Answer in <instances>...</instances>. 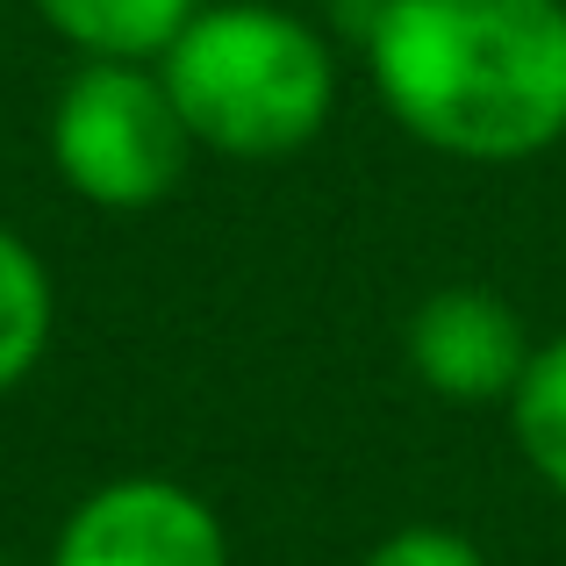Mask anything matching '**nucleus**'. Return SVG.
<instances>
[{
    "instance_id": "1",
    "label": "nucleus",
    "mask_w": 566,
    "mask_h": 566,
    "mask_svg": "<svg viewBox=\"0 0 566 566\" xmlns=\"http://www.w3.org/2000/svg\"><path fill=\"white\" fill-rule=\"evenodd\" d=\"M366 80L416 144L524 166L566 137V0H380Z\"/></svg>"
},
{
    "instance_id": "2",
    "label": "nucleus",
    "mask_w": 566,
    "mask_h": 566,
    "mask_svg": "<svg viewBox=\"0 0 566 566\" xmlns=\"http://www.w3.org/2000/svg\"><path fill=\"white\" fill-rule=\"evenodd\" d=\"M158 80L180 108L193 151L244 158V166H280L308 151L337 108L331 43L273 0L201 8L158 51Z\"/></svg>"
},
{
    "instance_id": "3",
    "label": "nucleus",
    "mask_w": 566,
    "mask_h": 566,
    "mask_svg": "<svg viewBox=\"0 0 566 566\" xmlns=\"http://www.w3.org/2000/svg\"><path fill=\"white\" fill-rule=\"evenodd\" d=\"M193 137L172 108L158 57H80L51 101V166L80 201L144 216L187 180Z\"/></svg>"
},
{
    "instance_id": "4",
    "label": "nucleus",
    "mask_w": 566,
    "mask_h": 566,
    "mask_svg": "<svg viewBox=\"0 0 566 566\" xmlns=\"http://www.w3.org/2000/svg\"><path fill=\"white\" fill-rule=\"evenodd\" d=\"M43 566H237L216 502L166 473L101 481L57 524Z\"/></svg>"
},
{
    "instance_id": "5",
    "label": "nucleus",
    "mask_w": 566,
    "mask_h": 566,
    "mask_svg": "<svg viewBox=\"0 0 566 566\" xmlns=\"http://www.w3.org/2000/svg\"><path fill=\"white\" fill-rule=\"evenodd\" d=\"M401 352H409L416 380L438 401H452V409H510L538 337L516 316V302H502L495 287H467L459 280V287H438L409 308Z\"/></svg>"
},
{
    "instance_id": "6",
    "label": "nucleus",
    "mask_w": 566,
    "mask_h": 566,
    "mask_svg": "<svg viewBox=\"0 0 566 566\" xmlns=\"http://www.w3.org/2000/svg\"><path fill=\"white\" fill-rule=\"evenodd\" d=\"M80 57H158L201 14V0H29Z\"/></svg>"
},
{
    "instance_id": "7",
    "label": "nucleus",
    "mask_w": 566,
    "mask_h": 566,
    "mask_svg": "<svg viewBox=\"0 0 566 566\" xmlns=\"http://www.w3.org/2000/svg\"><path fill=\"white\" fill-rule=\"evenodd\" d=\"M51 331H57L51 265L36 259L29 237H14L8 222H0V395H14V387L43 366Z\"/></svg>"
},
{
    "instance_id": "8",
    "label": "nucleus",
    "mask_w": 566,
    "mask_h": 566,
    "mask_svg": "<svg viewBox=\"0 0 566 566\" xmlns=\"http://www.w3.org/2000/svg\"><path fill=\"white\" fill-rule=\"evenodd\" d=\"M510 430L524 467L538 473L553 495H566V337H545L531 352L524 380L510 395Z\"/></svg>"
},
{
    "instance_id": "9",
    "label": "nucleus",
    "mask_w": 566,
    "mask_h": 566,
    "mask_svg": "<svg viewBox=\"0 0 566 566\" xmlns=\"http://www.w3.org/2000/svg\"><path fill=\"white\" fill-rule=\"evenodd\" d=\"M359 566H488V553L473 538H459V531H444V524H401V531H387Z\"/></svg>"
},
{
    "instance_id": "10",
    "label": "nucleus",
    "mask_w": 566,
    "mask_h": 566,
    "mask_svg": "<svg viewBox=\"0 0 566 566\" xmlns=\"http://www.w3.org/2000/svg\"><path fill=\"white\" fill-rule=\"evenodd\" d=\"M337 8H345V14H374L380 0H337Z\"/></svg>"
},
{
    "instance_id": "11",
    "label": "nucleus",
    "mask_w": 566,
    "mask_h": 566,
    "mask_svg": "<svg viewBox=\"0 0 566 566\" xmlns=\"http://www.w3.org/2000/svg\"><path fill=\"white\" fill-rule=\"evenodd\" d=\"M0 566H14V559H0Z\"/></svg>"
}]
</instances>
